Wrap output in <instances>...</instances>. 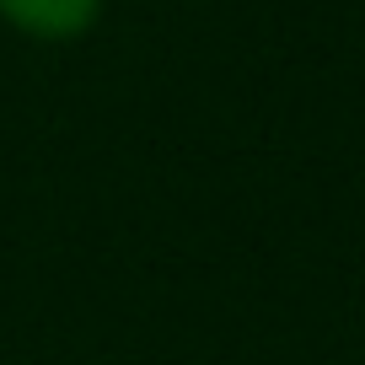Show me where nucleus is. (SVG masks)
<instances>
[{
    "instance_id": "obj_1",
    "label": "nucleus",
    "mask_w": 365,
    "mask_h": 365,
    "mask_svg": "<svg viewBox=\"0 0 365 365\" xmlns=\"http://www.w3.org/2000/svg\"><path fill=\"white\" fill-rule=\"evenodd\" d=\"M103 0H0V22L33 43H76L97 27Z\"/></svg>"
}]
</instances>
